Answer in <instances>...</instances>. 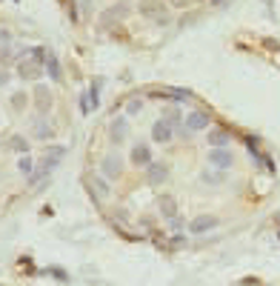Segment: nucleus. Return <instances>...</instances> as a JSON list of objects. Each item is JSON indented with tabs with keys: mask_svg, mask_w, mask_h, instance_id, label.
<instances>
[{
	"mask_svg": "<svg viewBox=\"0 0 280 286\" xmlns=\"http://www.w3.org/2000/svg\"><path fill=\"white\" fill-rule=\"evenodd\" d=\"M140 14L155 17V20H166V6L160 0H143V3H140Z\"/></svg>",
	"mask_w": 280,
	"mask_h": 286,
	"instance_id": "nucleus-5",
	"label": "nucleus"
},
{
	"mask_svg": "<svg viewBox=\"0 0 280 286\" xmlns=\"http://www.w3.org/2000/svg\"><path fill=\"white\" fill-rule=\"evenodd\" d=\"M123 135H126V117H117V121H112V140L120 143Z\"/></svg>",
	"mask_w": 280,
	"mask_h": 286,
	"instance_id": "nucleus-17",
	"label": "nucleus"
},
{
	"mask_svg": "<svg viewBox=\"0 0 280 286\" xmlns=\"http://www.w3.org/2000/svg\"><path fill=\"white\" fill-rule=\"evenodd\" d=\"M169 3H172V6H177V9H186L192 0H169Z\"/></svg>",
	"mask_w": 280,
	"mask_h": 286,
	"instance_id": "nucleus-25",
	"label": "nucleus"
},
{
	"mask_svg": "<svg viewBox=\"0 0 280 286\" xmlns=\"http://www.w3.org/2000/svg\"><path fill=\"white\" fill-rule=\"evenodd\" d=\"M151 140L155 143H169L172 140V123L169 121H158L151 126Z\"/></svg>",
	"mask_w": 280,
	"mask_h": 286,
	"instance_id": "nucleus-8",
	"label": "nucleus"
},
{
	"mask_svg": "<svg viewBox=\"0 0 280 286\" xmlns=\"http://www.w3.org/2000/svg\"><path fill=\"white\" fill-rule=\"evenodd\" d=\"M186 126L192 129V132H200V129L209 126V112H203V109H194V112L186 114Z\"/></svg>",
	"mask_w": 280,
	"mask_h": 286,
	"instance_id": "nucleus-7",
	"label": "nucleus"
},
{
	"mask_svg": "<svg viewBox=\"0 0 280 286\" xmlns=\"http://www.w3.org/2000/svg\"><path fill=\"white\" fill-rule=\"evenodd\" d=\"M29 52H32V60H35L37 66L49 60V49H46V46H37V49H29Z\"/></svg>",
	"mask_w": 280,
	"mask_h": 286,
	"instance_id": "nucleus-20",
	"label": "nucleus"
},
{
	"mask_svg": "<svg viewBox=\"0 0 280 286\" xmlns=\"http://www.w3.org/2000/svg\"><path fill=\"white\" fill-rule=\"evenodd\" d=\"M166 178H169V166H163V163H149L146 166V180H149L151 186L163 183Z\"/></svg>",
	"mask_w": 280,
	"mask_h": 286,
	"instance_id": "nucleus-6",
	"label": "nucleus"
},
{
	"mask_svg": "<svg viewBox=\"0 0 280 286\" xmlns=\"http://www.w3.org/2000/svg\"><path fill=\"white\" fill-rule=\"evenodd\" d=\"M209 143H212V149H223V146L229 143V132H226V129H215V132L209 135Z\"/></svg>",
	"mask_w": 280,
	"mask_h": 286,
	"instance_id": "nucleus-14",
	"label": "nucleus"
},
{
	"mask_svg": "<svg viewBox=\"0 0 280 286\" xmlns=\"http://www.w3.org/2000/svg\"><path fill=\"white\" fill-rule=\"evenodd\" d=\"M17 166H20V172H26V175H32V160H29V157H26V155L20 157V163H17Z\"/></svg>",
	"mask_w": 280,
	"mask_h": 286,
	"instance_id": "nucleus-23",
	"label": "nucleus"
},
{
	"mask_svg": "<svg viewBox=\"0 0 280 286\" xmlns=\"http://www.w3.org/2000/svg\"><path fill=\"white\" fill-rule=\"evenodd\" d=\"M120 157L117 155H106L103 157V175H106V178H117V175H120Z\"/></svg>",
	"mask_w": 280,
	"mask_h": 286,
	"instance_id": "nucleus-12",
	"label": "nucleus"
},
{
	"mask_svg": "<svg viewBox=\"0 0 280 286\" xmlns=\"http://www.w3.org/2000/svg\"><path fill=\"white\" fill-rule=\"evenodd\" d=\"M217 226V218L215 214H197L192 223H189V232L192 235H203V232H209V229Z\"/></svg>",
	"mask_w": 280,
	"mask_h": 286,
	"instance_id": "nucleus-3",
	"label": "nucleus"
},
{
	"mask_svg": "<svg viewBox=\"0 0 280 286\" xmlns=\"http://www.w3.org/2000/svg\"><path fill=\"white\" fill-rule=\"evenodd\" d=\"M17 72H20V78H26V80H35V78H40V66L35 63V60H23L20 66H17Z\"/></svg>",
	"mask_w": 280,
	"mask_h": 286,
	"instance_id": "nucleus-13",
	"label": "nucleus"
},
{
	"mask_svg": "<svg viewBox=\"0 0 280 286\" xmlns=\"http://www.w3.org/2000/svg\"><path fill=\"white\" fill-rule=\"evenodd\" d=\"M140 106H143V100H140V98L129 100V106H126V114H137V112H140Z\"/></svg>",
	"mask_w": 280,
	"mask_h": 286,
	"instance_id": "nucleus-21",
	"label": "nucleus"
},
{
	"mask_svg": "<svg viewBox=\"0 0 280 286\" xmlns=\"http://www.w3.org/2000/svg\"><path fill=\"white\" fill-rule=\"evenodd\" d=\"M63 155H66V149H63V146H52V149H46L43 160H40V169H37V172H32V175H29V180H32V183H40V178H43L46 172H52V169H55V166L60 163V157H63Z\"/></svg>",
	"mask_w": 280,
	"mask_h": 286,
	"instance_id": "nucleus-1",
	"label": "nucleus"
},
{
	"mask_svg": "<svg viewBox=\"0 0 280 286\" xmlns=\"http://www.w3.org/2000/svg\"><path fill=\"white\" fill-rule=\"evenodd\" d=\"M46 72H49V78L52 80H60L63 78V69H60V63H58V57L49 52V60H46Z\"/></svg>",
	"mask_w": 280,
	"mask_h": 286,
	"instance_id": "nucleus-15",
	"label": "nucleus"
},
{
	"mask_svg": "<svg viewBox=\"0 0 280 286\" xmlns=\"http://www.w3.org/2000/svg\"><path fill=\"white\" fill-rule=\"evenodd\" d=\"M49 272H52V275H55V278H60V280H69V275H66L63 269H55V266H52Z\"/></svg>",
	"mask_w": 280,
	"mask_h": 286,
	"instance_id": "nucleus-24",
	"label": "nucleus"
},
{
	"mask_svg": "<svg viewBox=\"0 0 280 286\" xmlns=\"http://www.w3.org/2000/svg\"><path fill=\"white\" fill-rule=\"evenodd\" d=\"M126 14H129V6H126V3H115V6H109L106 12L100 14V29H109V26H115V23H120Z\"/></svg>",
	"mask_w": 280,
	"mask_h": 286,
	"instance_id": "nucleus-2",
	"label": "nucleus"
},
{
	"mask_svg": "<svg viewBox=\"0 0 280 286\" xmlns=\"http://www.w3.org/2000/svg\"><path fill=\"white\" fill-rule=\"evenodd\" d=\"M35 106L37 112H49L52 109V92L46 86H35Z\"/></svg>",
	"mask_w": 280,
	"mask_h": 286,
	"instance_id": "nucleus-10",
	"label": "nucleus"
},
{
	"mask_svg": "<svg viewBox=\"0 0 280 286\" xmlns=\"http://www.w3.org/2000/svg\"><path fill=\"white\" fill-rule=\"evenodd\" d=\"M32 129H35V137H37V140H46V137H52V126L43 121V117H37Z\"/></svg>",
	"mask_w": 280,
	"mask_h": 286,
	"instance_id": "nucleus-16",
	"label": "nucleus"
},
{
	"mask_svg": "<svg viewBox=\"0 0 280 286\" xmlns=\"http://www.w3.org/2000/svg\"><path fill=\"white\" fill-rule=\"evenodd\" d=\"M158 209H160V214H163V218H169V221H172V218H177V203H174L172 195H160V198H158Z\"/></svg>",
	"mask_w": 280,
	"mask_h": 286,
	"instance_id": "nucleus-9",
	"label": "nucleus"
},
{
	"mask_svg": "<svg viewBox=\"0 0 280 286\" xmlns=\"http://www.w3.org/2000/svg\"><path fill=\"white\" fill-rule=\"evenodd\" d=\"M86 183H89V186H92V192H94V198H97V200H100V198H106V192H109V186H106V183H103V180H100V178H89V180H86Z\"/></svg>",
	"mask_w": 280,
	"mask_h": 286,
	"instance_id": "nucleus-19",
	"label": "nucleus"
},
{
	"mask_svg": "<svg viewBox=\"0 0 280 286\" xmlns=\"http://www.w3.org/2000/svg\"><path fill=\"white\" fill-rule=\"evenodd\" d=\"M209 163L217 166V169H229V166L235 163V157H232V152L223 146V149H212V152H209Z\"/></svg>",
	"mask_w": 280,
	"mask_h": 286,
	"instance_id": "nucleus-4",
	"label": "nucleus"
},
{
	"mask_svg": "<svg viewBox=\"0 0 280 286\" xmlns=\"http://www.w3.org/2000/svg\"><path fill=\"white\" fill-rule=\"evenodd\" d=\"M12 106H15V109H23V106H26V94H23V92H15V94H12Z\"/></svg>",
	"mask_w": 280,
	"mask_h": 286,
	"instance_id": "nucleus-22",
	"label": "nucleus"
},
{
	"mask_svg": "<svg viewBox=\"0 0 280 286\" xmlns=\"http://www.w3.org/2000/svg\"><path fill=\"white\" fill-rule=\"evenodd\" d=\"M132 163L135 166H149L151 163V152L146 143H137L135 149H132Z\"/></svg>",
	"mask_w": 280,
	"mask_h": 286,
	"instance_id": "nucleus-11",
	"label": "nucleus"
},
{
	"mask_svg": "<svg viewBox=\"0 0 280 286\" xmlns=\"http://www.w3.org/2000/svg\"><path fill=\"white\" fill-rule=\"evenodd\" d=\"M6 143H9V146H12L15 152H20V155H26V152H29V140H26V137H20V135H12Z\"/></svg>",
	"mask_w": 280,
	"mask_h": 286,
	"instance_id": "nucleus-18",
	"label": "nucleus"
}]
</instances>
